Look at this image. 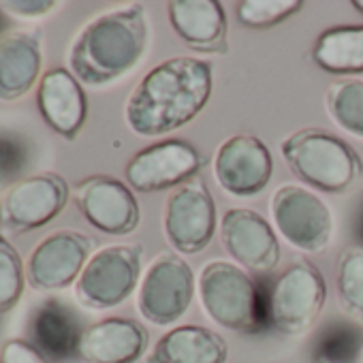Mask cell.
<instances>
[{
	"label": "cell",
	"instance_id": "603a6c76",
	"mask_svg": "<svg viewBox=\"0 0 363 363\" xmlns=\"http://www.w3.org/2000/svg\"><path fill=\"white\" fill-rule=\"evenodd\" d=\"M325 105L342 130L363 139V79L331 82L325 92Z\"/></svg>",
	"mask_w": 363,
	"mask_h": 363
},
{
	"label": "cell",
	"instance_id": "1f68e13d",
	"mask_svg": "<svg viewBox=\"0 0 363 363\" xmlns=\"http://www.w3.org/2000/svg\"><path fill=\"white\" fill-rule=\"evenodd\" d=\"M316 363H331V361H316Z\"/></svg>",
	"mask_w": 363,
	"mask_h": 363
},
{
	"label": "cell",
	"instance_id": "4fadbf2b",
	"mask_svg": "<svg viewBox=\"0 0 363 363\" xmlns=\"http://www.w3.org/2000/svg\"><path fill=\"white\" fill-rule=\"evenodd\" d=\"M73 201L101 233L128 235L139 227L141 210L133 189L113 175H90L77 182Z\"/></svg>",
	"mask_w": 363,
	"mask_h": 363
},
{
	"label": "cell",
	"instance_id": "d6986e66",
	"mask_svg": "<svg viewBox=\"0 0 363 363\" xmlns=\"http://www.w3.org/2000/svg\"><path fill=\"white\" fill-rule=\"evenodd\" d=\"M43 69V43L39 30H7L0 35V101L24 99Z\"/></svg>",
	"mask_w": 363,
	"mask_h": 363
},
{
	"label": "cell",
	"instance_id": "9a60e30c",
	"mask_svg": "<svg viewBox=\"0 0 363 363\" xmlns=\"http://www.w3.org/2000/svg\"><path fill=\"white\" fill-rule=\"evenodd\" d=\"M220 240L235 265L272 272L280 263V242L265 216L250 208H231L220 220Z\"/></svg>",
	"mask_w": 363,
	"mask_h": 363
},
{
	"label": "cell",
	"instance_id": "4dcf8cb0",
	"mask_svg": "<svg viewBox=\"0 0 363 363\" xmlns=\"http://www.w3.org/2000/svg\"><path fill=\"white\" fill-rule=\"evenodd\" d=\"M0 28H3V11H0ZM7 30H0V35H5Z\"/></svg>",
	"mask_w": 363,
	"mask_h": 363
},
{
	"label": "cell",
	"instance_id": "5bb4252c",
	"mask_svg": "<svg viewBox=\"0 0 363 363\" xmlns=\"http://www.w3.org/2000/svg\"><path fill=\"white\" fill-rule=\"evenodd\" d=\"M92 257V240L62 229L43 238L28 257L26 280L35 291H60L75 284Z\"/></svg>",
	"mask_w": 363,
	"mask_h": 363
},
{
	"label": "cell",
	"instance_id": "4316f807",
	"mask_svg": "<svg viewBox=\"0 0 363 363\" xmlns=\"http://www.w3.org/2000/svg\"><path fill=\"white\" fill-rule=\"evenodd\" d=\"M26 143L13 135H0V184L16 179L26 167Z\"/></svg>",
	"mask_w": 363,
	"mask_h": 363
},
{
	"label": "cell",
	"instance_id": "5b68a950",
	"mask_svg": "<svg viewBox=\"0 0 363 363\" xmlns=\"http://www.w3.org/2000/svg\"><path fill=\"white\" fill-rule=\"evenodd\" d=\"M327 301L320 269L306 259H295L274 282L267 299V318L284 335H301L314 327Z\"/></svg>",
	"mask_w": 363,
	"mask_h": 363
},
{
	"label": "cell",
	"instance_id": "7402d4cb",
	"mask_svg": "<svg viewBox=\"0 0 363 363\" xmlns=\"http://www.w3.org/2000/svg\"><path fill=\"white\" fill-rule=\"evenodd\" d=\"M310 58L329 75H361L363 24H337L323 30L310 50Z\"/></svg>",
	"mask_w": 363,
	"mask_h": 363
},
{
	"label": "cell",
	"instance_id": "ffe728a7",
	"mask_svg": "<svg viewBox=\"0 0 363 363\" xmlns=\"http://www.w3.org/2000/svg\"><path fill=\"white\" fill-rule=\"evenodd\" d=\"M227 340L203 325H179L162 333L145 363H227Z\"/></svg>",
	"mask_w": 363,
	"mask_h": 363
},
{
	"label": "cell",
	"instance_id": "2e32d148",
	"mask_svg": "<svg viewBox=\"0 0 363 363\" xmlns=\"http://www.w3.org/2000/svg\"><path fill=\"white\" fill-rule=\"evenodd\" d=\"M37 107L43 122L62 139L73 141L88 118L84 84L62 67L43 73L37 86Z\"/></svg>",
	"mask_w": 363,
	"mask_h": 363
},
{
	"label": "cell",
	"instance_id": "9c48e42d",
	"mask_svg": "<svg viewBox=\"0 0 363 363\" xmlns=\"http://www.w3.org/2000/svg\"><path fill=\"white\" fill-rule=\"evenodd\" d=\"M276 231L297 250L323 252L333 238V216L329 206L310 189L297 184L280 186L269 203Z\"/></svg>",
	"mask_w": 363,
	"mask_h": 363
},
{
	"label": "cell",
	"instance_id": "d6a6232c",
	"mask_svg": "<svg viewBox=\"0 0 363 363\" xmlns=\"http://www.w3.org/2000/svg\"><path fill=\"white\" fill-rule=\"evenodd\" d=\"M361 363H363V354H361Z\"/></svg>",
	"mask_w": 363,
	"mask_h": 363
},
{
	"label": "cell",
	"instance_id": "44dd1931",
	"mask_svg": "<svg viewBox=\"0 0 363 363\" xmlns=\"http://www.w3.org/2000/svg\"><path fill=\"white\" fill-rule=\"evenodd\" d=\"M30 342L54 361H65L77 354L82 329L75 314L58 299H45L30 316L28 325Z\"/></svg>",
	"mask_w": 363,
	"mask_h": 363
},
{
	"label": "cell",
	"instance_id": "83f0119b",
	"mask_svg": "<svg viewBox=\"0 0 363 363\" xmlns=\"http://www.w3.org/2000/svg\"><path fill=\"white\" fill-rule=\"evenodd\" d=\"M0 363H48V357L30 340L13 337L0 348Z\"/></svg>",
	"mask_w": 363,
	"mask_h": 363
},
{
	"label": "cell",
	"instance_id": "e0dca14e",
	"mask_svg": "<svg viewBox=\"0 0 363 363\" xmlns=\"http://www.w3.org/2000/svg\"><path fill=\"white\" fill-rule=\"evenodd\" d=\"M150 344L147 329L126 316H107L86 327L77 354L84 363H137Z\"/></svg>",
	"mask_w": 363,
	"mask_h": 363
},
{
	"label": "cell",
	"instance_id": "30bf717a",
	"mask_svg": "<svg viewBox=\"0 0 363 363\" xmlns=\"http://www.w3.org/2000/svg\"><path fill=\"white\" fill-rule=\"evenodd\" d=\"M71 189L60 173L48 171L24 177L0 199V229L22 235L50 225L69 203Z\"/></svg>",
	"mask_w": 363,
	"mask_h": 363
},
{
	"label": "cell",
	"instance_id": "7a4b0ae2",
	"mask_svg": "<svg viewBox=\"0 0 363 363\" xmlns=\"http://www.w3.org/2000/svg\"><path fill=\"white\" fill-rule=\"evenodd\" d=\"M150 43L143 5H128L94 18L71 45L69 71L88 86H107L130 73Z\"/></svg>",
	"mask_w": 363,
	"mask_h": 363
},
{
	"label": "cell",
	"instance_id": "277c9868",
	"mask_svg": "<svg viewBox=\"0 0 363 363\" xmlns=\"http://www.w3.org/2000/svg\"><path fill=\"white\" fill-rule=\"evenodd\" d=\"M206 314L223 329L235 333H257L263 329V308L252 276L229 261L208 263L197 282Z\"/></svg>",
	"mask_w": 363,
	"mask_h": 363
},
{
	"label": "cell",
	"instance_id": "cb8c5ba5",
	"mask_svg": "<svg viewBox=\"0 0 363 363\" xmlns=\"http://www.w3.org/2000/svg\"><path fill=\"white\" fill-rule=\"evenodd\" d=\"M335 293L340 308L363 325V246L340 252L335 263Z\"/></svg>",
	"mask_w": 363,
	"mask_h": 363
},
{
	"label": "cell",
	"instance_id": "f1b7e54d",
	"mask_svg": "<svg viewBox=\"0 0 363 363\" xmlns=\"http://www.w3.org/2000/svg\"><path fill=\"white\" fill-rule=\"evenodd\" d=\"M56 5L58 3L54 0H7V3H0V9L18 18H41L52 13Z\"/></svg>",
	"mask_w": 363,
	"mask_h": 363
},
{
	"label": "cell",
	"instance_id": "7c38bea8",
	"mask_svg": "<svg viewBox=\"0 0 363 363\" xmlns=\"http://www.w3.org/2000/svg\"><path fill=\"white\" fill-rule=\"evenodd\" d=\"M274 175V156L263 139L240 133L225 139L214 156V177L220 189L238 199L257 197Z\"/></svg>",
	"mask_w": 363,
	"mask_h": 363
},
{
	"label": "cell",
	"instance_id": "484cf974",
	"mask_svg": "<svg viewBox=\"0 0 363 363\" xmlns=\"http://www.w3.org/2000/svg\"><path fill=\"white\" fill-rule=\"evenodd\" d=\"M26 284V265L18 248L0 233V314L20 303Z\"/></svg>",
	"mask_w": 363,
	"mask_h": 363
},
{
	"label": "cell",
	"instance_id": "d4e9b609",
	"mask_svg": "<svg viewBox=\"0 0 363 363\" xmlns=\"http://www.w3.org/2000/svg\"><path fill=\"white\" fill-rule=\"evenodd\" d=\"M301 9V0H242L235 5V16L244 28L267 30L297 16Z\"/></svg>",
	"mask_w": 363,
	"mask_h": 363
},
{
	"label": "cell",
	"instance_id": "8fae6325",
	"mask_svg": "<svg viewBox=\"0 0 363 363\" xmlns=\"http://www.w3.org/2000/svg\"><path fill=\"white\" fill-rule=\"evenodd\" d=\"M206 158L186 139H162L139 150L124 167L126 184L137 193L179 189L201 171Z\"/></svg>",
	"mask_w": 363,
	"mask_h": 363
},
{
	"label": "cell",
	"instance_id": "8992f818",
	"mask_svg": "<svg viewBox=\"0 0 363 363\" xmlns=\"http://www.w3.org/2000/svg\"><path fill=\"white\" fill-rule=\"evenodd\" d=\"M143 248L139 244H111L96 250L75 282V297L84 308L109 310L126 301L141 278Z\"/></svg>",
	"mask_w": 363,
	"mask_h": 363
},
{
	"label": "cell",
	"instance_id": "3957f363",
	"mask_svg": "<svg viewBox=\"0 0 363 363\" xmlns=\"http://www.w3.org/2000/svg\"><path fill=\"white\" fill-rule=\"evenodd\" d=\"M286 167L310 189L337 195L363 175V160L342 137L325 128H299L280 143Z\"/></svg>",
	"mask_w": 363,
	"mask_h": 363
},
{
	"label": "cell",
	"instance_id": "6da1fadb",
	"mask_svg": "<svg viewBox=\"0 0 363 363\" xmlns=\"http://www.w3.org/2000/svg\"><path fill=\"white\" fill-rule=\"evenodd\" d=\"M214 88L212 62L175 56L150 69L130 92L124 118L141 137L169 135L191 124L210 103Z\"/></svg>",
	"mask_w": 363,
	"mask_h": 363
},
{
	"label": "cell",
	"instance_id": "f546056e",
	"mask_svg": "<svg viewBox=\"0 0 363 363\" xmlns=\"http://www.w3.org/2000/svg\"><path fill=\"white\" fill-rule=\"evenodd\" d=\"M350 7H352V9H357V11H359V13L363 16V0H352V3H350Z\"/></svg>",
	"mask_w": 363,
	"mask_h": 363
},
{
	"label": "cell",
	"instance_id": "ba28073f",
	"mask_svg": "<svg viewBox=\"0 0 363 363\" xmlns=\"http://www.w3.org/2000/svg\"><path fill=\"white\" fill-rule=\"evenodd\" d=\"M216 201L201 177L175 189L164 203V238L177 255H199L214 240Z\"/></svg>",
	"mask_w": 363,
	"mask_h": 363
},
{
	"label": "cell",
	"instance_id": "52a82bcc",
	"mask_svg": "<svg viewBox=\"0 0 363 363\" xmlns=\"http://www.w3.org/2000/svg\"><path fill=\"white\" fill-rule=\"evenodd\" d=\"M195 291V272L189 261L175 250H164L147 265L139 282L137 308L145 320L167 327L189 312Z\"/></svg>",
	"mask_w": 363,
	"mask_h": 363
},
{
	"label": "cell",
	"instance_id": "ac0fdd59",
	"mask_svg": "<svg viewBox=\"0 0 363 363\" xmlns=\"http://www.w3.org/2000/svg\"><path fill=\"white\" fill-rule=\"evenodd\" d=\"M173 33L199 54L229 52V22L218 0H173L167 3Z\"/></svg>",
	"mask_w": 363,
	"mask_h": 363
}]
</instances>
